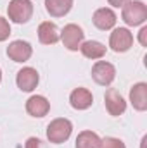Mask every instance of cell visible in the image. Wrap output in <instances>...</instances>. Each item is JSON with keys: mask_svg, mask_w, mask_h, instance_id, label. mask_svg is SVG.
<instances>
[{"mask_svg": "<svg viewBox=\"0 0 147 148\" xmlns=\"http://www.w3.org/2000/svg\"><path fill=\"white\" fill-rule=\"evenodd\" d=\"M130 102L139 112L147 110V83H137L130 90Z\"/></svg>", "mask_w": 147, "mask_h": 148, "instance_id": "obj_13", "label": "cell"}, {"mask_svg": "<svg viewBox=\"0 0 147 148\" xmlns=\"http://www.w3.org/2000/svg\"><path fill=\"white\" fill-rule=\"evenodd\" d=\"M104 105H106V110L109 112V115H112V117H118V115L125 114V110H126L125 98L114 88H109L106 91V95H104Z\"/></svg>", "mask_w": 147, "mask_h": 148, "instance_id": "obj_8", "label": "cell"}, {"mask_svg": "<svg viewBox=\"0 0 147 148\" xmlns=\"http://www.w3.org/2000/svg\"><path fill=\"white\" fill-rule=\"evenodd\" d=\"M121 17L126 26H140L147 21V5L142 0H130L128 3L123 5Z\"/></svg>", "mask_w": 147, "mask_h": 148, "instance_id": "obj_1", "label": "cell"}, {"mask_svg": "<svg viewBox=\"0 0 147 148\" xmlns=\"http://www.w3.org/2000/svg\"><path fill=\"white\" fill-rule=\"evenodd\" d=\"M73 131V124L66 117H57L47 126V140L54 145H61L69 140Z\"/></svg>", "mask_w": 147, "mask_h": 148, "instance_id": "obj_2", "label": "cell"}, {"mask_svg": "<svg viewBox=\"0 0 147 148\" xmlns=\"http://www.w3.org/2000/svg\"><path fill=\"white\" fill-rule=\"evenodd\" d=\"M92 23H94L95 28H99L102 31L112 29L114 24H116V14H114V10L109 9V7H101V9H97L94 12Z\"/></svg>", "mask_w": 147, "mask_h": 148, "instance_id": "obj_11", "label": "cell"}, {"mask_svg": "<svg viewBox=\"0 0 147 148\" xmlns=\"http://www.w3.org/2000/svg\"><path fill=\"white\" fill-rule=\"evenodd\" d=\"M0 83H2V69H0Z\"/></svg>", "mask_w": 147, "mask_h": 148, "instance_id": "obj_23", "label": "cell"}, {"mask_svg": "<svg viewBox=\"0 0 147 148\" xmlns=\"http://www.w3.org/2000/svg\"><path fill=\"white\" fill-rule=\"evenodd\" d=\"M9 19L16 24H24L33 16V3L31 0H10L7 7Z\"/></svg>", "mask_w": 147, "mask_h": 148, "instance_id": "obj_3", "label": "cell"}, {"mask_svg": "<svg viewBox=\"0 0 147 148\" xmlns=\"http://www.w3.org/2000/svg\"><path fill=\"white\" fill-rule=\"evenodd\" d=\"M109 2V5H112V7H123L125 3H128L130 0H107Z\"/></svg>", "mask_w": 147, "mask_h": 148, "instance_id": "obj_22", "label": "cell"}, {"mask_svg": "<svg viewBox=\"0 0 147 148\" xmlns=\"http://www.w3.org/2000/svg\"><path fill=\"white\" fill-rule=\"evenodd\" d=\"M31 53H33V47L24 40H14L7 47V55L14 62H26L30 60Z\"/></svg>", "mask_w": 147, "mask_h": 148, "instance_id": "obj_9", "label": "cell"}, {"mask_svg": "<svg viewBox=\"0 0 147 148\" xmlns=\"http://www.w3.org/2000/svg\"><path fill=\"white\" fill-rule=\"evenodd\" d=\"M109 47L116 53H125L133 47V35L128 28H116L109 36Z\"/></svg>", "mask_w": 147, "mask_h": 148, "instance_id": "obj_5", "label": "cell"}, {"mask_svg": "<svg viewBox=\"0 0 147 148\" xmlns=\"http://www.w3.org/2000/svg\"><path fill=\"white\" fill-rule=\"evenodd\" d=\"M101 148H126L125 143L119 140V138H112V136H107L101 141Z\"/></svg>", "mask_w": 147, "mask_h": 148, "instance_id": "obj_18", "label": "cell"}, {"mask_svg": "<svg viewBox=\"0 0 147 148\" xmlns=\"http://www.w3.org/2000/svg\"><path fill=\"white\" fill-rule=\"evenodd\" d=\"M24 148H43V147H42V141H40L38 138L31 136V138H28V140H26Z\"/></svg>", "mask_w": 147, "mask_h": 148, "instance_id": "obj_20", "label": "cell"}, {"mask_svg": "<svg viewBox=\"0 0 147 148\" xmlns=\"http://www.w3.org/2000/svg\"><path fill=\"white\" fill-rule=\"evenodd\" d=\"M139 41L142 47H147V26H144L140 31H139Z\"/></svg>", "mask_w": 147, "mask_h": 148, "instance_id": "obj_21", "label": "cell"}, {"mask_svg": "<svg viewBox=\"0 0 147 148\" xmlns=\"http://www.w3.org/2000/svg\"><path fill=\"white\" fill-rule=\"evenodd\" d=\"M69 103H71V107L74 110H87L94 103V95L87 88H81V86L74 88L71 91V95H69Z\"/></svg>", "mask_w": 147, "mask_h": 148, "instance_id": "obj_10", "label": "cell"}, {"mask_svg": "<svg viewBox=\"0 0 147 148\" xmlns=\"http://www.w3.org/2000/svg\"><path fill=\"white\" fill-rule=\"evenodd\" d=\"M38 40L43 45H54L59 41V29L54 23L50 21H43L38 26Z\"/></svg>", "mask_w": 147, "mask_h": 148, "instance_id": "obj_14", "label": "cell"}, {"mask_svg": "<svg viewBox=\"0 0 147 148\" xmlns=\"http://www.w3.org/2000/svg\"><path fill=\"white\" fill-rule=\"evenodd\" d=\"M9 36H10V24L5 17L0 16V41H5Z\"/></svg>", "mask_w": 147, "mask_h": 148, "instance_id": "obj_19", "label": "cell"}, {"mask_svg": "<svg viewBox=\"0 0 147 148\" xmlns=\"http://www.w3.org/2000/svg\"><path fill=\"white\" fill-rule=\"evenodd\" d=\"M16 83H17V88L21 91L31 93L38 86V83H40V74L33 67H23L16 76Z\"/></svg>", "mask_w": 147, "mask_h": 148, "instance_id": "obj_7", "label": "cell"}, {"mask_svg": "<svg viewBox=\"0 0 147 148\" xmlns=\"http://www.w3.org/2000/svg\"><path fill=\"white\" fill-rule=\"evenodd\" d=\"M59 40L62 41V45L68 50L76 52V50H80V47H81V43L85 40V33H83L81 26H78L74 23H69V24H66L62 28V31L59 35Z\"/></svg>", "mask_w": 147, "mask_h": 148, "instance_id": "obj_4", "label": "cell"}, {"mask_svg": "<svg viewBox=\"0 0 147 148\" xmlns=\"http://www.w3.org/2000/svg\"><path fill=\"white\" fill-rule=\"evenodd\" d=\"M73 9V0H45V10L52 17H64Z\"/></svg>", "mask_w": 147, "mask_h": 148, "instance_id": "obj_16", "label": "cell"}, {"mask_svg": "<svg viewBox=\"0 0 147 148\" xmlns=\"http://www.w3.org/2000/svg\"><path fill=\"white\" fill-rule=\"evenodd\" d=\"M116 77V67L111 64V62H106V60H97L92 67V79L101 84V86H109L111 83L114 81Z\"/></svg>", "mask_w": 147, "mask_h": 148, "instance_id": "obj_6", "label": "cell"}, {"mask_svg": "<svg viewBox=\"0 0 147 148\" xmlns=\"http://www.w3.org/2000/svg\"><path fill=\"white\" fill-rule=\"evenodd\" d=\"M49 110H50V102L42 95H33L26 102V112L31 117H38V119L45 117L49 114Z\"/></svg>", "mask_w": 147, "mask_h": 148, "instance_id": "obj_12", "label": "cell"}, {"mask_svg": "<svg viewBox=\"0 0 147 148\" xmlns=\"http://www.w3.org/2000/svg\"><path fill=\"white\" fill-rule=\"evenodd\" d=\"M80 50H81V53H83L87 59H92V60H95V59H102V57L106 55V52H107L106 45H102V43L97 41V40L83 41L81 47H80Z\"/></svg>", "mask_w": 147, "mask_h": 148, "instance_id": "obj_15", "label": "cell"}, {"mask_svg": "<svg viewBox=\"0 0 147 148\" xmlns=\"http://www.w3.org/2000/svg\"><path fill=\"white\" fill-rule=\"evenodd\" d=\"M101 138L97 133L94 131H81L78 136H76V143L74 148H101Z\"/></svg>", "mask_w": 147, "mask_h": 148, "instance_id": "obj_17", "label": "cell"}]
</instances>
